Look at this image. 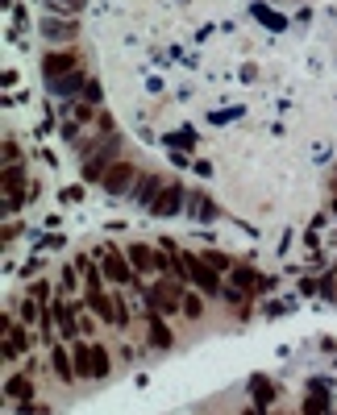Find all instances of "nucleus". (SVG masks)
<instances>
[{"mask_svg": "<svg viewBox=\"0 0 337 415\" xmlns=\"http://www.w3.org/2000/svg\"><path fill=\"white\" fill-rule=\"evenodd\" d=\"M50 366H54V374H58L63 382H71V378H75V362H67V353H63V349H54V353H50Z\"/></svg>", "mask_w": 337, "mask_h": 415, "instance_id": "nucleus-17", "label": "nucleus"}, {"mask_svg": "<svg viewBox=\"0 0 337 415\" xmlns=\"http://www.w3.org/2000/svg\"><path fill=\"white\" fill-rule=\"evenodd\" d=\"M134 175H138V171H134L129 162H113V166H108V175H104L100 183H104V191H113V195H121V191H129V183H134Z\"/></svg>", "mask_w": 337, "mask_h": 415, "instance_id": "nucleus-9", "label": "nucleus"}, {"mask_svg": "<svg viewBox=\"0 0 337 415\" xmlns=\"http://www.w3.org/2000/svg\"><path fill=\"white\" fill-rule=\"evenodd\" d=\"M146 324H150V341H154V349H167V345H171V332H167V324L158 320V312H150Z\"/></svg>", "mask_w": 337, "mask_h": 415, "instance_id": "nucleus-14", "label": "nucleus"}, {"mask_svg": "<svg viewBox=\"0 0 337 415\" xmlns=\"http://www.w3.org/2000/svg\"><path fill=\"white\" fill-rule=\"evenodd\" d=\"M58 4H67V8H84V0H58Z\"/></svg>", "mask_w": 337, "mask_h": 415, "instance_id": "nucleus-29", "label": "nucleus"}, {"mask_svg": "<svg viewBox=\"0 0 337 415\" xmlns=\"http://www.w3.org/2000/svg\"><path fill=\"white\" fill-rule=\"evenodd\" d=\"M129 262H134V270H154L158 266V253H150L146 245H134L129 249Z\"/></svg>", "mask_w": 337, "mask_h": 415, "instance_id": "nucleus-15", "label": "nucleus"}, {"mask_svg": "<svg viewBox=\"0 0 337 415\" xmlns=\"http://www.w3.org/2000/svg\"><path fill=\"white\" fill-rule=\"evenodd\" d=\"M184 199H188V191H184L179 183H171V187H163V195L154 199L150 212H154V216H175V212L184 208Z\"/></svg>", "mask_w": 337, "mask_h": 415, "instance_id": "nucleus-8", "label": "nucleus"}, {"mask_svg": "<svg viewBox=\"0 0 337 415\" xmlns=\"http://www.w3.org/2000/svg\"><path fill=\"white\" fill-rule=\"evenodd\" d=\"M196 216H200V220H212V216H217L212 199H196Z\"/></svg>", "mask_w": 337, "mask_h": 415, "instance_id": "nucleus-22", "label": "nucleus"}, {"mask_svg": "<svg viewBox=\"0 0 337 415\" xmlns=\"http://www.w3.org/2000/svg\"><path fill=\"white\" fill-rule=\"evenodd\" d=\"M234 282H238V286H254V270H250V266H238V270H234Z\"/></svg>", "mask_w": 337, "mask_h": 415, "instance_id": "nucleus-24", "label": "nucleus"}, {"mask_svg": "<svg viewBox=\"0 0 337 415\" xmlns=\"http://www.w3.org/2000/svg\"><path fill=\"white\" fill-rule=\"evenodd\" d=\"M146 299H150V308H158V312H179V286H175V282H158V286H150Z\"/></svg>", "mask_w": 337, "mask_h": 415, "instance_id": "nucleus-6", "label": "nucleus"}, {"mask_svg": "<svg viewBox=\"0 0 337 415\" xmlns=\"http://www.w3.org/2000/svg\"><path fill=\"white\" fill-rule=\"evenodd\" d=\"M179 266L188 270V278H192L204 295H217V291H221V278H217V270H212L204 258H196V253H179Z\"/></svg>", "mask_w": 337, "mask_h": 415, "instance_id": "nucleus-1", "label": "nucleus"}, {"mask_svg": "<svg viewBox=\"0 0 337 415\" xmlns=\"http://www.w3.org/2000/svg\"><path fill=\"white\" fill-rule=\"evenodd\" d=\"M108 374H113L108 349H104V345H92V378H108Z\"/></svg>", "mask_w": 337, "mask_h": 415, "instance_id": "nucleus-16", "label": "nucleus"}, {"mask_svg": "<svg viewBox=\"0 0 337 415\" xmlns=\"http://www.w3.org/2000/svg\"><path fill=\"white\" fill-rule=\"evenodd\" d=\"M204 262H208L212 270H225V266H229V258H225V253H204Z\"/></svg>", "mask_w": 337, "mask_h": 415, "instance_id": "nucleus-26", "label": "nucleus"}, {"mask_svg": "<svg viewBox=\"0 0 337 415\" xmlns=\"http://www.w3.org/2000/svg\"><path fill=\"white\" fill-rule=\"evenodd\" d=\"M163 195V179L158 175H146V179H138V191H134V199L142 204V208H154V199Z\"/></svg>", "mask_w": 337, "mask_h": 415, "instance_id": "nucleus-11", "label": "nucleus"}, {"mask_svg": "<svg viewBox=\"0 0 337 415\" xmlns=\"http://www.w3.org/2000/svg\"><path fill=\"white\" fill-rule=\"evenodd\" d=\"M304 415H325V386H308V403H304Z\"/></svg>", "mask_w": 337, "mask_h": 415, "instance_id": "nucleus-18", "label": "nucleus"}, {"mask_svg": "<svg viewBox=\"0 0 337 415\" xmlns=\"http://www.w3.org/2000/svg\"><path fill=\"white\" fill-rule=\"evenodd\" d=\"M13 395L25 399V395H30V382H25V378H13V382H8V399H13Z\"/></svg>", "mask_w": 337, "mask_h": 415, "instance_id": "nucleus-23", "label": "nucleus"}, {"mask_svg": "<svg viewBox=\"0 0 337 415\" xmlns=\"http://www.w3.org/2000/svg\"><path fill=\"white\" fill-rule=\"evenodd\" d=\"M333 208H337V204H333Z\"/></svg>", "mask_w": 337, "mask_h": 415, "instance_id": "nucleus-31", "label": "nucleus"}, {"mask_svg": "<svg viewBox=\"0 0 337 415\" xmlns=\"http://www.w3.org/2000/svg\"><path fill=\"white\" fill-rule=\"evenodd\" d=\"M42 29H46V38H67V34H75V29L63 25V21H42Z\"/></svg>", "mask_w": 337, "mask_h": 415, "instance_id": "nucleus-21", "label": "nucleus"}, {"mask_svg": "<svg viewBox=\"0 0 337 415\" xmlns=\"http://www.w3.org/2000/svg\"><path fill=\"white\" fill-rule=\"evenodd\" d=\"M184 316H188V320H200V316H204V303H200V295H184Z\"/></svg>", "mask_w": 337, "mask_h": 415, "instance_id": "nucleus-20", "label": "nucleus"}, {"mask_svg": "<svg viewBox=\"0 0 337 415\" xmlns=\"http://www.w3.org/2000/svg\"><path fill=\"white\" fill-rule=\"evenodd\" d=\"M71 362H75V374H80V378H92V345L75 341V345H71Z\"/></svg>", "mask_w": 337, "mask_h": 415, "instance_id": "nucleus-13", "label": "nucleus"}, {"mask_svg": "<svg viewBox=\"0 0 337 415\" xmlns=\"http://www.w3.org/2000/svg\"><path fill=\"white\" fill-rule=\"evenodd\" d=\"M117 145H121L117 138L100 145V154L88 158V166H84V179H104V175H108V166H113V158H117Z\"/></svg>", "mask_w": 337, "mask_h": 415, "instance_id": "nucleus-7", "label": "nucleus"}, {"mask_svg": "<svg viewBox=\"0 0 337 415\" xmlns=\"http://www.w3.org/2000/svg\"><path fill=\"white\" fill-rule=\"evenodd\" d=\"M241 415H258V411H254V407H250V411H241Z\"/></svg>", "mask_w": 337, "mask_h": 415, "instance_id": "nucleus-30", "label": "nucleus"}, {"mask_svg": "<svg viewBox=\"0 0 337 415\" xmlns=\"http://www.w3.org/2000/svg\"><path fill=\"white\" fill-rule=\"evenodd\" d=\"M25 345H30V341H25V332H21L17 324L4 320V362H17V357L25 353Z\"/></svg>", "mask_w": 337, "mask_h": 415, "instance_id": "nucleus-10", "label": "nucleus"}, {"mask_svg": "<svg viewBox=\"0 0 337 415\" xmlns=\"http://www.w3.org/2000/svg\"><path fill=\"white\" fill-rule=\"evenodd\" d=\"M254 399H258V403H271V386H267L262 378H254Z\"/></svg>", "mask_w": 337, "mask_h": 415, "instance_id": "nucleus-25", "label": "nucleus"}, {"mask_svg": "<svg viewBox=\"0 0 337 415\" xmlns=\"http://www.w3.org/2000/svg\"><path fill=\"white\" fill-rule=\"evenodd\" d=\"M21 195H25V171L21 166H4V208L17 212L21 208Z\"/></svg>", "mask_w": 337, "mask_h": 415, "instance_id": "nucleus-5", "label": "nucleus"}, {"mask_svg": "<svg viewBox=\"0 0 337 415\" xmlns=\"http://www.w3.org/2000/svg\"><path fill=\"white\" fill-rule=\"evenodd\" d=\"M171 145H184V150H188V145H192V129H184V133H171Z\"/></svg>", "mask_w": 337, "mask_h": 415, "instance_id": "nucleus-27", "label": "nucleus"}, {"mask_svg": "<svg viewBox=\"0 0 337 415\" xmlns=\"http://www.w3.org/2000/svg\"><path fill=\"white\" fill-rule=\"evenodd\" d=\"M46 295H50V286H46V282H34V291H30V299H46Z\"/></svg>", "mask_w": 337, "mask_h": 415, "instance_id": "nucleus-28", "label": "nucleus"}, {"mask_svg": "<svg viewBox=\"0 0 337 415\" xmlns=\"http://www.w3.org/2000/svg\"><path fill=\"white\" fill-rule=\"evenodd\" d=\"M54 320L63 328V336L67 341H75L80 336V324H75V303H54Z\"/></svg>", "mask_w": 337, "mask_h": 415, "instance_id": "nucleus-12", "label": "nucleus"}, {"mask_svg": "<svg viewBox=\"0 0 337 415\" xmlns=\"http://www.w3.org/2000/svg\"><path fill=\"white\" fill-rule=\"evenodd\" d=\"M80 71V54L75 50H54V54H42V75L46 84L63 79V75H75Z\"/></svg>", "mask_w": 337, "mask_h": 415, "instance_id": "nucleus-2", "label": "nucleus"}, {"mask_svg": "<svg viewBox=\"0 0 337 415\" xmlns=\"http://www.w3.org/2000/svg\"><path fill=\"white\" fill-rule=\"evenodd\" d=\"M100 270H104L108 282H134V275H138V270H134V262H129L121 249H108V253H104V262H100Z\"/></svg>", "mask_w": 337, "mask_h": 415, "instance_id": "nucleus-3", "label": "nucleus"}, {"mask_svg": "<svg viewBox=\"0 0 337 415\" xmlns=\"http://www.w3.org/2000/svg\"><path fill=\"white\" fill-rule=\"evenodd\" d=\"M88 303H92V312H96V316H100L104 324H117V328L125 324V303L108 299L104 291H92V295H88Z\"/></svg>", "mask_w": 337, "mask_h": 415, "instance_id": "nucleus-4", "label": "nucleus"}, {"mask_svg": "<svg viewBox=\"0 0 337 415\" xmlns=\"http://www.w3.org/2000/svg\"><path fill=\"white\" fill-rule=\"evenodd\" d=\"M80 84H84V75L75 71V75H63V79H54L50 88H54V92H58V95H71V92H75V88H80Z\"/></svg>", "mask_w": 337, "mask_h": 415, "instance_id": "nucleus-19", "label": "nucleus"}]
</instances>
